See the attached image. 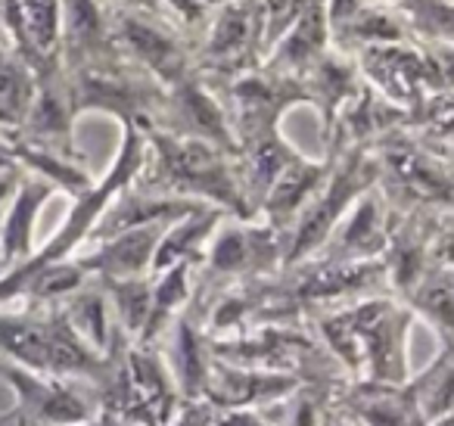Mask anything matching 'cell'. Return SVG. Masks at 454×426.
Segmentation results:
<instances>
[{
    "mask_svg": "<svg viewBox=\"0 0 454 426\" xmlns=\"http://www.w3.org/2000/svg\"><path fill=\"white\" fill-rule=\"evenodd\" d=\"M144 138L146 156L134 178V187L206 202L234 218H255L243 190L237 153L221 150L208 140L159 131V128H144Z\"/></svg>",
    "mask_w": 454,
    "mask_h": 426,
    "instance_id": "6da1fadb",
    "label": "cell"
},
{
    "mask_svg": "<svg viewBox=\"0 0 454 426\" xmlns=\"http://www.w3.org/2000/svg\"><path fill=\"white\" fill-rule=\"evenodd\" d=\"M327 349L348 367H364L371 383L408 380L411 312L392 299L367 296L317 320Z\"/></svg>",
    "mask_w": 454,
    "mask_h": 426,
    "instance_id": "7a4b0ae2",
    "label": "cell"
},
{
    "mask_svg": "<svg viewBox=\"0 0 454 426\" xmlns=\"http://www.w3.org/2000/svg\"><path fill=\"white\" fill-rule=\"evenodd\" d=\"M0 361L69 380H103L106 370V358L75 336L57 305H28L26 312L0 308Z\"/></svg>",
    "mask_w": 454,
    "mask_h": 426,
    "instance_id": "3957f363",
    "label": "cell"
},
{
    "mask_svg": "<svg viewBox=\"0 0 454 426\" xmlns=\"http://www.w3.org/2000/svg\"><path fill=\"white\" fill-rule=\"evenodd\" d=\"M377 178L380 165L371 146H342L340 156L330 159V171L321 181V187L311 193V200L305 202V209L286 231L284 268L315 256L327 243L342 215L352 209V202L371 187H377Z\"/></svg>",
    "mask_w": 454,
    "mask_h": 426,
    "instance_id": "277c9868",
    "label": "cell"
},
{
    "mask_svg": "<svg viewBox=\"0 0 454 426\" xmlns=\"http://www.w3.org/2000/svg\"><path fill=\"white\" fill-rule=\"evenodd\" d=\"M103 380H113L106 414L134 426H168L184 405L168 367L150 345L128 343L121 351H109Z\"/></svg>",
    "mask_w": 454,
    "mask_h": 426,
    "instance_id": "5b68a950",
    "label": "cell"
},
{
    "mask_svg": "<svg viewBox=\"0 0 454 426\" xmlns=\"http://www.w3.org/2000/svg\"><path fill=\"white\" fill-rule=\"evenodd\" d=\"M355 66L367 88L411 113L433 94H445L451 78V47H420L414 41L380 44L355 53Z\"/></svg>",
    "mask_w": 454,
    "mask_h": 426,
    "instance_id": "8992f818",
    "label": "cell"
},
{
    "mask_svg": "<svg viewBox=\"0 0 454 426\" xmlns=\"http://www.w3.org/2000/svg\"><path fill=\"white\" fill-rule=\"evenodd\" d=\"M286 233L268 221L234 218V225L218 227L202 256V274L212 280L247 283L268 280L284 271Z\"/></svg>",
    "mask_w": 454,
    "mask_h": 426,
    "instance_id": "52a82bcc",
    "label": "cell"
},
{
    "mask_svg": "<svg viewBox=\"0 0 454 426\" xmlns=\"http://www.w3.org/2000/svg\"><path fill=\"white\" fill-rule=\"evenodd\" d=\"M113 10V41L134 66L153 75L165 91L181 84L196 72L193 41L159 16Z\"/></svg>",
    "mask_w": 454,
    "mask_h": 426,
    "instance_id": "ba28073f",
    "label": "cell"
},
{
    "mask_svg": "<svg viewBox=\"0 0 454 426\" xmlns=\"http://www.w3.org/2000/svg\"><path fill=\"white\" fill-rule=\"evenodd\" d=\"M0 380L13 389V407L20 426H75L94 420L97 401L69 376H51L38 370L0 361Z\"/></svg>",
    "mask_w": 454,
    "mask_h": 426,
    "instance_id": "9c48e42d",
    "label": "cell"
},
{
    "mask_svg": "<svg viewBox=\"0 0 454 426\" xmlns=\"http://www.w3.org/2000/svg\"><path fill=\"white\" fill-rule=\"evenodd\" d=\"M4 47L35 75L59 69V0H4Z\"/></svg>",
    "mask_w": 454,
    "mask_h": 426,
    "instance_id": "30bf717a",
    "label": "cell"
},
{
    "mask_svg": "<svg viewBox=\"0 0 454 426\" xmlns=\"http://www.w3.org/2000/svg\"><path fill=\"white\" fill-rule=\"evenodd\" d=\"M115 53L121 51L113 41V10L106 0H59V63L66 72Z\"/></svg>",
    "mask_w": 454,
    "mask_h": 426,
    "instance_id": "8fae6325",
    "label": "cell"
},
{
    "mask_svg": "<svg viewBox=\"0 0 454 426\" xmlns=\"http://www.w3.org/2000/svg\"><path fill=\"white\" fill-rule=\"evenodd\" d=\"M389 227V209H386V200L377 184V187H371L352 202V209L342 215L340 225L327 237V243L315 256L333 258V262H371V258L383 256Z\"/></svg>",
    "mask_w": 454,
    "mask_h": 426,
    "instance_id": "7c38bea8",
    "label": "cell"
},
{
    "mask_svg": "<svg viewBox=\"0 0 454 426\" xmlns=\"http://www.w3.org/2000/svg\"><path fill=\"white\" fill-rule=\"evenodd\" d=\"M302 376L284 374V370L240 367V364L215 361L208 374L202 401L215 411H234V407H265L271 401L290 398L296 389H302Z\"/></svg>",
    "mask_w": 454,
    "mask_h": 426,
    "instance_id": "4fadbf2b",
    "label": "cell"
},
{
    "mask_svg": "<svg viewBox=\"0 0 454 426\" xmlns=\"http://www.w3.org/2000/svg\"><path fill=\"white\" fill-rule=\"evenodd\" d=\"M165 225L131 227V231L113 233L94 243V249L75 256L84 274L94 280H125V277H146L153 274V256L162 237Z\"/></svg>",
    "mask_w": 454,
    "mask_h": 426,
    "instance_id": "5bb4252c",
    "label": "cell"
},
{
    "mask_svg": "<svg viewBox=\"0 0 454 426\" xmlns=\"http://www.w3.org/2000/svg\"><path fill=\"white\" fill-rule=\"evenodd\" d=\"M57 193L59 190L47 178L32 175V171L20 175L13 196L4 206V218H0V252L10 262V268L22 264L35 252V227L51 196Z\"/></svg>",
    "mask_w": 454,
    "mask_h": 426,
    "instance_id": "9a60e30c",
    "label": "cell"
},
{
    "mask_svg": "<svg viewBox=\"0 0 454 426\" xmlns=\"http://www.w3.org/2000/svg\"><path fill=\"white\" fill-rule=\"evenodd\" d=\"M165 333L171 336V345L162 361L168 367L171 380H175L177 395H181V401H202L208 374L215 367L212 336L187 312L171 320V327Z\"/></svg>",
    "mask_w": 454,
    "mask_h": 426,
    "instance_id": "2e32d148",
    "label": "cell"
},
{
    "mask_svg": "<svg viewBox=\"0 0 454 426\" xmlns=\"http://www.w3.org/2000/svg\"><path fill=\"white\" fill-rule=\"evenodd\" d=\"M330 171V156L327 159H305L302 153L290 159L280 169V175L274 178V184L268 187L265 200H262L259 212L265 215L268 225H274L278 231H290V225L296 221V215L305 209V202L311 200L321 181Z\"/></svg>",
    "mask_w": 454,
    "mask_h": 426,
    "instance_id": "e0dca14e",
    "label": "cell"
},
{
    "mask_svg": "<svg viewBox=\"0 0 454 426\" xmlns=\"http://www.w3.org/2000/svg\"><path fill=\"white\" fill-rule=\"evenodd\" d=\"M302 84H305V94H309V103L321 113L324 134H330L336 115H340L342 106L358 94V88L364 82H361L355 59L330 47L324 57H317L315 63L302 72Z\"/></svg>",
    "mask_w": 454,
    "mask_h": 426,
    "instance_id": "ac0fdd59",
    "label": "cell"
},
{
    "mask_svg": "<svg viewBox=\"0 0 454 426\" xmlns=\"http://www.w3.org/2000/svg\"><path fill=\"white\" fill-rule=\"evenodd\" d=\"M327 51H330V26H327V13H324V0H309V7L286 28L284 38H278V44L265 53L262 63L284 72V75L302 78V72Z\"/></svg>",
    "mask_w": 454,
    "mask_h": 426,
    "instance_id": "d6986e66",
    "label": "cell"
},
{
    "mask_svg": "<svg viewBox=\"0 0 454 426\" xmlns=\"http://www.w3.org/2000/svg\"><path fill=\"white\" fill-rule=\"evenodd\" d=\"M231 218L227 212L215 206H196L177 221L165 225L162 237L156 243V256H153V274L171 268V264H202L206 246L212 233Z\"/></svg>",
    "mask_w": 454,
    "mask_h": 426,
    "instance_id": "ffe728a7",
    "label": "cell"
},
{
    "mask_svg": "<svg viewBox=\"0 0 454 426\" xmlns=\"http://www.w3.org/2000/svg\"><path fill=\"white\" fill-rule=\"evenodd\" d=\"M346 414L361 426H423L414 398L402 383H361L346 398Z\"/></svg>",
    "mask_w": 454,
    "mask_h": 426,
    "instance_id": "44dd1931",
    "label": "cell"
},
{
    "mask_svg": "<svg viewBox=\"0 0 454 426\" xmlns=\"http://www.w3.org/2000/svg\"><path fill=\"white\" fill-rule=\"evenodd\" d=\"M398 41L411 38L395 10L380 7V4H361L346 22L330 28V47L346 53V57H355V53L367 51V47L398 44Z\"/></svg>",
    "mask_w": 454,
    "mask_h": 426,
    "instance_id": "7402d4cb",
    "label": "cell"
},
{
    "mask_svg": "<svg viewBox=\"0 0 454 426\" xmlns=\"http://www.w3.org/2000/svg\"><path fill=\"white\" fill-rule=\"evenodd\" d=\"M196 271H200V264H171V268L153 274L150 318H146L144 333H140V339H137L140 345H153L159 336H165L171 320L181 318L184 308L193 302Z\"/></svg>",
    "mask_w": 454,
    "mask_h": 426,
    "instance_id": "603a6c76",
    "label": "cell"
},
{
    "mask_svg": "<svg viewBox=\"0 0 454 426\" xmlns=\"http://www.w3.org/2000/svg\"><path fill=\"white\" fill-rule=\"evenodd\" d=\"M404 32L420 47H451L454 0H398L392 7Z\"/></svg>",
    "mask_w": 454,
    "mask_h": 426,
    "instance_id": "cb8c5ba5",
    "label": "cell"
},
{
    "mask_svg": "<svg viewBox=\"0 0 454 426\" xmlns=\"http://www.w3.org/2000/svg\"><path fill=\"white\" fill-rule=\"evenodd\" d=\"M100 289L106 293L109 312L113 320L131 343H137L144 324L150 318V302H153V274L146 277H125V280H97Z\"/></svg>",
    "mask_w": 454,
    "mask_h": 426,
    "instance_id": "d4e9b609",
    "label": "cell"
},
{
    "mask_svg": "<svg viewBox=\"0 0 454 426\" xmlns=\"http://www.w3.org/2000/svg\"><path fill=\"white\" fill-rule=\"evenodd\" d=\"M35 88H38V75L13 51L0 47V128L20 131L32 109Z\"/></svg>",
    "mask_w": 454,
    "mask_h": 426,
    "instance_id": "484cf974",
    "label": "cell"
},
{
    "mask_svg": "<svg viewBox=\"0 0 454 426\" xmlns=\"http://www.w3.org/2000/svg\"><path fill=\"white\" fill-rule=\"evenodd\" d=\"M451 345L442 343V351L435 355V361L417 380H411L408 392L414 398L417 411H420L423 423L451 414Z\"/></svg>",
    "mask_w": 454,
    "mask_h": 426,
    "instance_id": "4316f807",
    "label": "cell"
},
{
    "mask_svg": "<svg viewBox=\"0 0 454 426\" xmlns=\"http://www.w3.org/2000/svg\"><path fill=\"white\" fill-rule=\"evenodd\" d=\"M290 398H293V405H290L286 420L280 426H321V407H317L315 395L299 392V389H296Z\"/></svg>",
    "mask_w": 454,
    "mask_h": 426,
    "instance_id": "83f0119b",
    "label": "cell"
},
{
    "mask_svg": "<svg viewBox=\"0 0 454 426\" xmlns=\"http://www.w3.org/2000/svg\"><path fill=\"white\" fill-rule=\"evenodd\" d=\"M215 426H278L271 420H265L262 407H234V411H215L212 407Z\"/></svg>",
    "mask_w": 454,
    "mask_h": 426,
    "instance_id": "f1b7e54d",
    "label": "cell"
},
{
    "mask_svg": "<svg viewBox=\"0 0 454 426\" xmlns=\"http://www.w3.org/2000/svg\"><path fill=\"white\" fill-rule=\"evenodd\" d=\"M168 426H215L212 405H206V401H184L181 411L175 414V420Z\"/></svg>",
    "mask_w": 454,
    "mask_h": 426,
    "instance_id": "f546056e",
    "label": "cell"
},
{
    "mask_svg": "<svg viewBox=\"0 0 454 426\" xmlns=\"http://www.w3.org/2000/svg\"><path fill=\"white\" fill-rule=\"evenodd\" d=\"M321 426H361V423H355L348 414H340V417H327V420H321Z\"/></svg>",
    "mask_w": 454,
    "mask_h": 426,
    "instance_id": "4dcf8cb0",
    "label": "cell"
},
{
    "mask_svg": "<svg viewBox=\"0 0 454 426\" xmlns=\"http://www.w3.org/2000/svg\"><path fill=\"white\" fill-rule=\"evenodd\" d=\"M100 426H134V423H128V420H121V417H115V414L103 411L100 414Z\"/></svg>",
    "mask_w": 454,
    "mask_h": 426,
    "instance_id": "1f68e13d",
    "label": "cell"
},
{
    "mask_svg": "<svg viewBox=\"0 0 454 426\" xmlns=\"http://www.w3.org/2000/svg\"><path fill=\"white\" fill-rule=\"evenodd\" d=\"M0 426H20V420H16V414L10 411V407L7 411H0Z\"/></svg>",
    "mask_w": 454,
    "mask_h": 426,
    "instance_id": "d6a6232c",
    "label": "cell"
},
{
    "mask_svg": "<svg viewBox=\"0 0 454 426\" xmlns=\"http://www.w3.org/2000/svg\"><path fill=\"white\" fill-rule=\"evenodd\" d=\"M364 4H380V7H395L398 0H364Z\"/></svg>",
    "mask_w": 454,
    "mask_h": 426,
    "instance_id": "836d02e7",
    "label": "cell"
},
{
    "mask_svg": "<svg viewBox=\"0 0 454 426\" xmlns=\"http://www.w3.org/2000/svg\"><path fill=\"white\" fill-rule=\"evenodd\" d=\"M7 271H10V262H7V258H4V252H0V277L7 274Z\"/></svg>",
    "mask_w": 454,
    "mask_h": 426,
    "instance_id": "e575fe53",
    "label": "cell"
},
{
    "mask_svg": "<svg viewBox=\"0 0 454 426\" xmlns=\"http://www.w3.org/2000/svg\"><path fill=\"white\" fill-rule=\"evenodd\" d=\"M75 426H100V414L94 420H84V423H75Z\"/></svg>",
    "mask_w": 454,
    "mask_h": 426,
    "instance_id": "d590c367",
    "label": "cell"
}]
</instances>
